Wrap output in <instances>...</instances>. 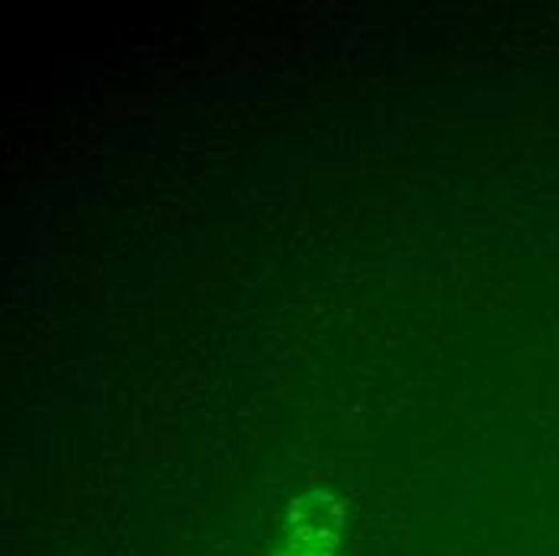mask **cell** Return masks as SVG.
Returning a JSON list of instances; mask_svg holds the SVG:
<instances>
[{
    "mask_svg": "<svg viewBox=\"0 0 559 556\" xmlns=\"http://www.w3.org/2000/svg\"><path fill=\"white\" fill-rule=\"evenodd\" d=\"M286 556H329V554H322V544H319V551H316V554H299V544H293V547L286 551Z\"/></svg>",
    "mask_w": 559,
    "mask_h": 556,
    "instance_id": "6da1fadb",
    "label": "cell"
}]
</instances>
